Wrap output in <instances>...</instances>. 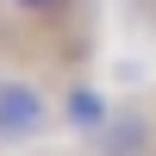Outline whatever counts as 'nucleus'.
Returning a JSON list of instances; mask_svg holds the SVG:
<instances>
[{"label": "nucleus", "instance_id": "f257e3e1", "mask_svg": "<svg viewBox=\"0 0 156 156\" xmlns=\"http://www.w3.org/2000/svg\"><path fill=\"white\" fill-rule=\"evenodd\" d=\"M50 125H56V100L44 94V81L6 69L0 75V150L31 144V137H44Z\"/></svg>", "mask_w": 156, "mask_h": 156}, {"label": "nucleus", "instance_id": "f03ea898", "mask_svg": "<svg viewBox=\"0 0 156 156\" xmlns=\"http://www.w3.org/2000/svg\"><path fill=\"white\" fill-rule=\"evenodd\" d=\"M100 119H106L100 94H69V125H100Z\"/></svg>", "mask_w": 156, "mask_h": 156}, {"label": "nucleus", "instance_id": "7ed1b4c3", "mask_svg": "<svg viewBox=\"0 0 156 156\" xmlns=\"http://www.w3.org/2000/svg\"><path fill=\"white\" fill-rule=\"evenodd\" d=\"M6 6H19V12H31V19H56L69 0H6Z\"/></svg>", "mask_w": 156, "mask_h": 156}]
</instances>
